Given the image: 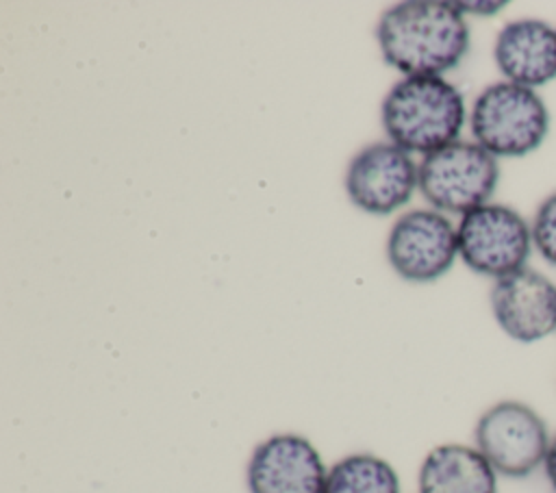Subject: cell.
Listing matches in <instances>:
<instances>
[{
  "mask_svg": "<svg viewBox=\"0 0 556 493\" xmlns=\"http://www.w3.org/2000/svg\"><path fill=\"white\" fill-rule=\"evenodd\" d=\"M321 493H400V478L380 456L350 454L328 469Z\"/></svg>",
  "mask_w": 556,
  "mask_h": 493,
  "instance_id": "obj_13",
  "label": "cell"
},
{
  "mask_svg": "<svg viewBox=\"0 0 556 493\" xmlns=\"http://www.w3.org/2000/svg\"><path fill=\"white\" fill-rule=\"evenodd\" d=\"M493 61L504 80L539 89L556 78V28L536 17L504 24L493 43Z\"/></svg>",
  "mask_w": 556,
  "mask_h": 493,
  "instance_id": "obj_11",
  "label": "cell"
},
{
  "mask_svg": "<svg viewBox=\"0 0 556 493\" xmlns=\"http://www.w3.org/2000/svg\"><path fill=\"white\" fill-rule=\"evenodd\" d=\"M491 313L506 337L536 343L556 332V285L539 269L523 267L491 287Z\"/></svg>",
  "mask_w": 556,
  "mask_h": 493,
  "instance_id": "obj_9",
  "label": "cell"
},
{
  "mask_svg": "<svg viewBox=\"0 0 556 493\" xmlns=\"http://www.w3.org/2000/svg\"><path fill=\"white\" fill-rule=\"evenodd\" d=\"M376 37L384 61L406 76H441L469 50V26L454 2L406 0L387 9Z\"/></svg>",
  "mask_w": 556,
  "mask_h": 493,
  "instance_id": "obj_1",
  "label": "cell"
},
{
  "mask_svg": "<svg viewBox=\"0 0 556 493\" xmlns=\"http://www.w3.org/2000/svg\"><path fill=\"white\" fill-rule=\"evenodd\" d=\"M497 182V159L476 141H454L419 163L417 187L439 213L467 215L491 200Z\"/></svg>",
  "mask_w": 556,
  "mask_h": 493,
  "instance_id": "obj_5",
  "label": "cell"
},
{
  "mask_svg": "<svg viewBox=\"0 0 556 493\" xmlns=\"http://www.w3.org/2000/svg\"><path fill=\"white\" fill-rule=\"evenodd\" d=\"M543 476L552 489V493H556V432L552 434V441H549V447H547V456L543 460Z\"/></svg>",
  "mask_w": 556,
  "mask_h": 493,
  "instance_id": "obj_16",
  "label": "cell"
},
{
  "mask_svg": "<svg viewBox=\"0 0 556 493\" xmlns=\"http://www.w3.org/2000/svg\"><path fill=\"white\" fill-rule=\"evenodd\" d=\"M387 256L402 278L432 282L454 265L458 256V232L443 213L415 208L393 224Z\"/></svg>",
  "mask_w": 556,
  "mask_h": 493,
  "instance_id": "obj_7",
  "label": "cell"
},
{
  "mask_svg": "<svg viewBox=\"0 0 556 493\" xmlns=\"http://www.w3.org/2000/svg\"><path fill=\"white\" fill-rule=\"evenodd\" d=\"M456 232L463 263L493 280L528 267L534 252L530 222L500 202H486L463 215Z\"/></svg>",
  "mask_w": 556,
  "mask_h": 493,
  "instance_id": "obj_6",
  "label": "cell"
},
{
  "mask_svg": "<svg viewBox=\"0 0 556 493\" xmlns=\"http://www.w3.org/2000/svg\"><path fill=\"white\" fill-rule=\"evenodd\" d=\"M497 473L476 445L432 447L417 473L419 493H497Z\"/></svg>",
  "mask_w": 556,
  "mask_h": 493,
  "instance_id": "obj_12",
  "label": "cell"
},
{
  "mask_svg": "<svg viewBox=\"0 0 556 493\" xmlns=\"http://www.w3.org/2000/svg\"><path fill=\"white\" fill-rule=\"evenodd\" d=\"M534 252L556 267V191L543 198L530 219Z\"/></svg>",
  "mask_w": 556,
  "mask_h": 493,
  "instance_id": "obj_14",
  "label": "cell"
},
{
  "mask_svg": "<svg viewBox=\"0 0 556 493\" xmlns=\"http://www.w3.org/2000/svg\"><path fill=\"white\" fill-rule=\"evenodd\" d=\"M328 469L317 447L300 434H274L248 460L250 493H321Z\"/></svg>",
  "mask_w": 556,
  "mask_h": 493,
  "instance_id": "obj_10",
  "label": "cell"
},
{
  "mask_svg": "<svg viewBox=\"0 0 556 493\" xmlns=\"http://www.w3.org/2000/svg\"><path fill=\"white\" fill-rule=\"evenodd\" d=\"M419 182V165L395 143H371L358 150L345 172L350 200L371 215H389L404 206Z\"/></svg>",
  "mask_w": 556,
  "mask_h": 493,
  "instance_id": "obj_8",
  "label": "cell"
},
{
  "mask_svg": "<svg viewBox=\"0 0 556 493\" xmlns=\"http://www.w3.org/2000/svg\"><path fill=\"white\" fill-rule=\"evenodd\" d=\"M456 9L465 15V13H473V15H495L500 9L506 7V2H454Z\"/></svg>",
  "mask_w": 556,
  "mask_h": 493,
  "instance_id": "obj_15",
  "label": "cell"
},
{
  "mask_svg": "<svg viewBox=\"0 0 556 493\" xmlns=\"http://www.w3.org/2000/svg\"><path fill=\"white\" fill-rule=\"evenodd\" d=\"M552 432L543 415L521 402L502 400L491 404L476 421L473 445L497 476L523 480L543 469Z\"/></svg>",
  "mask_w": 556,
  "mask_h": 493,
  "instance_id": "obj_4",
  "label": "cell"
},
{
  "mask_svg": "<svg viewBox=\"0 0 556 493\" xmlns=\"http://www.w3.org/2000/svg\"><path fill=\"white\" fill-rule=\"evenodd\" d=\"M469 126L473 141L495 159H519L547 139L549 109L536 89L497 80L473 100Z\"/></svg>",
  "mask_w": 556,
  "mask_h": 493,
  "instance_id": "obj_3",
  "label": "cell"
},
{
  "mask_svg": "<svg viewBox=\"0 0 556 493\" xmlns=\"http://www.w3.org/2000/svg\"><path fill=\"white\" fill-rule=\"evenodd\" d=\"M465 124L463 93L443 76H406L382 102V126L391 143L424 156L458 141Z\"/></svg>",
  "mask_w": 556,
  "mask_h": 493,
  "instance_id": "obj_2",
  "label": "cell"
}]
</instances>
